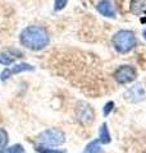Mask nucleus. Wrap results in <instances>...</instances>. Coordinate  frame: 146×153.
Instances as JSON below:
<instances>
[{"mask_svg":"<svg viewBox=\"0 0 146 153\" xmlns=\"http://www.w3.org/2000/svg\"><path fill=\"white\" fill-rule=\"evenodd\" d=\"M114 49L119 52V54H127L131 50H133L136 45H137V38H136L135 33L128 30H120L115 33L111 38Z\"/></svg>","mask_w":146,"mask_h":153,"instance_id":"1","label":"nucleus"},{"mask_svg":"<svg viewBox=\"0 0 146 153\" xmlns=\"http://www.w3.org/2000/svg\"><path fill=\"white\" fill-rule=\"evenodd\" d=\"M22 42L32 49H42L49 42L47 32L41 27H30L23 32Z\"/></svg>","mask_w":146,"mask_h":153,"instance_id":"2","label":"nucleus"},{"mask_svg":"<svg viewBox=\"0 0 146 153\" xmlns=\"http://www.w3.org/2000/svg\"><path fill=\"white\" fill-rule=\"evenodd\" d=\"M113 78L117 80L118 84H128V83H132L137 78V73H136V69L133 66L120 65L119 68L115 69Z\"/></svg>","mask_w":146,"mask_h":153,"instance_id":"3","label":"nucleus"},{"mask_svg":"<svg viewBox=\"0 0 146 153\" xmlns=\"http://www.w3.org/2000/svg\"><path fill=\"white\" fill-rule=\"evenodd\" d=\"M124 97L128 100L131 102H140V101H144L145 97H146V91L144 88V85L141 83H137L133 87H131L127 92H126Z\"/></svg>","mask_w":146,"mask_h":153,"instance_id":"4","label":"nucleus"},{"mask_svg":"<svg viewBox=\"0 0 146 153\" xmlns=\"http://www.w3.org/2000/svg\"><path fill=\"white\" fill-rule=\"evenodd\" d=\"M96 9H97V12L104 17H108V18L115 17V10H114L113 1H111V0H101V1L97 4Z\"/></svg>","mask_w":146,"mask_h":153,"instance_id":"5","label":"nucleus"},{"mask_svg":"<svg viewBox=\"0 0 146 153\" xmlns=\"http://www.w3.org/2000/svg\"><path fill=\"white\" fill-rule=\"evenodd\" d=\"M99 140H100L101 144H109V143L111 142L110 133L108 130V125H106V123H104L99 129Z\"/></svg>","mask_w":146,"mask_h":153,"instance_id":"6","label":"nucleus"},{"mask_svg":"<svg viewBox=\"0 0 146 153\" xmlns=\"http://www.w3.org/2000/svg\"><path fill=\"white\" fill-rule=\"evenodd\" d=\"M84 153H106L100 146V140H92L89 146L86 147Z\"/></svg>","mask_w":146,"mask_h":153,"instance_id":"7","label":"nucleus"},{"mask_svg":"<svg viewBox=\"0 0 146 153\" xmlns=\"http://www.w3.org/2000/svg\"><path fill=\"white\" fill-rule=\"evenodd\" d=\"M68 0H55L54 1V9L55 10H62L63 8L67 5Z\"/></svg>","mask_w":146,"mask_h":153,"instance_id":"8","label":"nucleus"},{"mask_svg":"<svg viewBox=\"0 0 146 153\" xmlns=\"http://www.w3.org/2000/svg\"><path fill=\"white\" fill-rule=\"evenodd\" d=\"M113 108H114V102L113 101H109L108 103L104 106V116H108V115L113 111Z\"/></svg>","mask_w":146,"mask_h":153,"instance_id":"9","label":"nucleus"},{"mask_svg":"<svg viewBox=\"0 0 146 153\" xmlns=\"http://www.w3.org/2000/svg\"><path fill=\"white\" fill-rule=\"evenodd\" d=\"M144 37H145V40H146V30L144 31Z\"/></svg>","mask_w":146,"mask_h":153,"instance_id":"10","label":"nucleus"}]
</instances>
